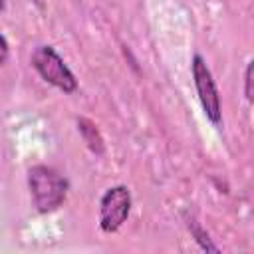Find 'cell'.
<instances>
[{
	"label": "cell",
	"mask_w": 254,
	"mask_h": 254,
	"mask_svg": "<svg viewBox=\"0 0 254 254\" xmlns=\"http://www.w3.org/2000/svg\"><path fill=\"white\" fill-rule=\"evenodd\" d=\"M192 79H194V87H196V93H198V99H200L204 115L214 125H218L220 123V97H218V89H216V83L212 79L210 69L206 67L202 56H198V54L192 58Z\"/></svg>",
	"instance_id": "cell-4"
},
{
	"label": "cell",
	"mask_w": 254,
	"mask_h": 254,
	"mask_svg": "<svg viewBox=\"0 0 254 254\" xmlns=\"http://www.w3.org/2000/svg\"><path fill=\"white\" fill-rule=\"evenodd\" d=\"M6 60H8V42H6V38L0 34V65H2Z\"/></svg>",
	"instance_id": "cell-7"
},
{
	"label": "cell",
	"mask_w": 254,
	"mask_h": 254,
	"mask_svg": "<svg viewBox=\"0 0 254 254\" xmlns=\"http://www.w3.org/2000/svg\"><path fill=\"white\" fill-rule=\"evenodd\" d=\"M244 95L248 101H252V62H248L244 71Z\"/></svg>",
	"instance_id": "cell-6"
},
{
	"label": "cell",
	"mask_w": 254,
	"mask_h": 254,
	"mask_svg": "<svg viewBox=\"0 0 254 254\" xmlns=\"http://www.w3.org/2000/svg\"><path fill=\"white\" fill-rule=\"evenodd\" d=\"M0 10H4V0H0Z\"/></svg>",
	"instance_id": "cell-8"
},
{
	"label": "cell",
	"mask_w": 254,
	"mask_h": 254,
	"mask_svg": "<svg viewBox=\"0 0 254 254\" xmlns=\"http://www.w3.org/2000/svg\"><path fill=\"white\" fill-rule=\"evenodd\" d=\"M28 187L38 212L60 208L67 194V181L56 169L46 165H34L28 171Z\"/></svg>",
	"instance_id": "cell-1"
},
{
	"label": "cell",
	"mask_w": 254,
	"mask_h": 254,
	"mask_svg": "<svg viewBox=\"0 0 254 254\" xmlns=\"http://www.w3.org/2000/svg\"><path fill=\"white\" fill-rule=\"evenodd\" d=\"M77 129H79V133H81L83 141L87 143V147H89L93 153L101 155V153L105 151V147H103V137L99 135L97 127H95L89 119H85V117L77 119Z\"/></svg>",
	"instance_id": "cell-5"
},
{
	"label": "cell",
	"mask_w": 254,
	"mask_h": 254,
	"mask_svg": "<svg viewBox=\"0 0 254 254\" xmlns=\"http://www.w3.org/2000/svg\"><path fill=\"white\" fill-rule=\"evenodd\" d=\"M131 210V194L127 187L117 185L105 190L99 202V226L103 232H115L127 220Z\"/></svg>",
	"instance_id": "cell-3"
},
{
	"label": "cell",
	"mask_w": 254,
	"mask_h": 254,
	"mask_svg": "<svg viewBox=\"0 0 254 254\" xmlns=\"http://www.w3.org/2000/svg\"><path fill=\"white\" fill-rule=\"evenodd\" d=\"M32 65L42 75V79L56 85L64 93H73L77 89L75 75L52 46H38L32 54Z\"/></svg>",
	"instance_id": "cell-2"
}]
</instances>
